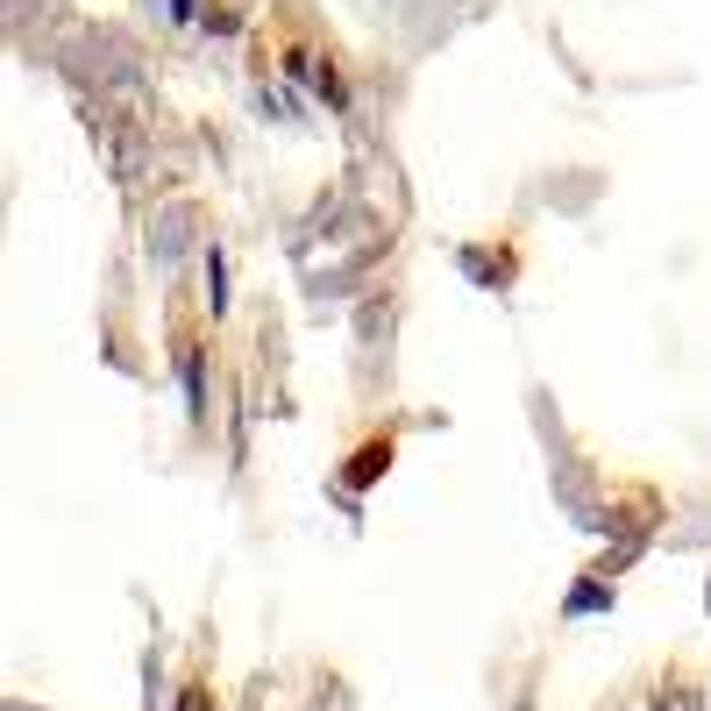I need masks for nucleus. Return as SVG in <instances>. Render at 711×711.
<instances>
[{
	"label": "nucleus",
	"mask_w": 711,
	"mask_h": 711,
	"mask_svg": "<svg viewBox=\"0 0 711 711\" xmlns=\"http://www.w3.org/2000/svg\"><path fill=\"white\" fill-rule=\"evenodd\" d=\"M612 591H598V584H584V591H569V612H604Z\"/></svg>",
	"instance_id": "2"
},
{
	"label": "nucleus",
	"mask_w": 711,
	"mask_h": 711,
	"mask_svg": "<svg viewBox=\"0 0 711 711\" xmlns=\"http://www.w3.org/2000/svg\"><path fill=\"white\" fill-rule=\"evenodd\" d=\"M207 307L229 313V249L221 242H207Z\"/></svg>",
	"instance_id": "1"
}]
</instances>
